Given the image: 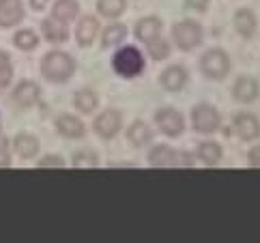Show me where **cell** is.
Returning a JSON list of instances; mask_svg holds the SVG:
<instances>
[{
    "label": "cell",
    "mask_w": 260,
    "mask_h": 243,
    "mask_svg": "<svg viewBox=\"0 0 260 243\" xmlns=\"http://www.w3.org/2000/svg\"><path fill=\"white\" fill-rule=\"evenodd\" d=\"M112 65H114V71L118 73V76L136 78L144 71V56L140 54L138 48H134V45H127V48L116 52Z\"/></svg>",
    "instance_id": "7a4b0ae2"
},
{
    "label": "cell",
    "mask_w": 260,
    "mask_h": 243,
    "mask_svg": "<svg viewBox=\"0 0 260 243\" xmlns=\"http://www.w3.org/2000/svg\"><path fill=\"white\" fill-rule=\"evenodd\" d=\"M200 67H202V71H204V76H207V78L221 80V78H226L228 71H230V58H228L226 52L211 50V52H207L202 56Z\"/></svg>",
    "instance_id": "277c9868"
},
{
    "label": "cell",
    "mask_w": 260,
    "mask_h": 243,
    "mask_svg": "<svg viewBox=\"0 0 260 243\" xmlns=\"http://www.w3.org/2000/svg\"><path fill=\"white\" fill-rule=\"evenodd\" d=\"M78 11H80V7H78L76 0H58V3L54 5L52 15L56 17V20H60V22L67 24V22H71V20H76Z\"/></svg>",
    "instance_id": "ffe728a7"
},
{
    "label": "cell",
    "mask_w": 260,
    "mask_h": 243,
    "mask_svg": "<svg viewBox=\"0 0 260 243\" xmlns=\"http://www.w3.org/2000/svg\"><path fill=\"white\" fill-rule=\"evenodd\" d=\"M13 78V67H11V58L5 54V52H0V88H5L9 82H11Z\"/></svg>",
    "instance_id": "83f0119b"
},
{
    "label": "cell",
    "mask_w": 260,
    "mask_h": 243,
    "mask_svg": "<svg viewBox=\"0 0 260 243\" xmlns=\"http://www.w3.org/2000/svg\"><path fill=\"white\" fill-rule=\"evenodd\" d=\"M97 31H99V24L95 17H82L80 24H78V31H76V37H78V41L80 45H90L92 41H95V37H97Z\"/></svg>",
    "instance_id": "e0dca14e"
},
{
    "label": "cell",
    "mask_w": 260,
    "mask_h": 243,
    "mask_svg": "<svg viewBox=\"0 0 260 243\" xmlns=\"http://www.w3.org/2000/svg\"><path fill=\"white\" fill-rule=\"evenodd\" d=\"M136 37L144 43L161 37V22L157 20V17H144V20L136 24Z\"/></svg>",
    "instance_id": "5bb4252c"
},
{
    "label": "cell",
    "mask_w": 260,
    "mask_h": 243,
    "mask_svg": "<svg viewBox=\"0 0 260 243\" xmlns=\"http://www.w3.org/2000/svg\"><path fill=\"white\" fill-rule=\"evenodd\" d=\"M30 5H32V9H37V11H41V9L48 5V0H30Z\"/></svg>",
    "instance_id": "836d02e7"
},
{
    "label": "cell",
    "mask_w": 260,
    "mask_h": 243,
    "mask_svg": "<svg viewBox=\"0 0 260 243\" xmlns=\"http://www.w3.org/2000/svg\"><path fill=\"white\" fill-rule=\"evenodd\" d=\"M13 101L20 108H30L39 101V86L35 82H22L20 86L13 90Z\"/></svg>",
    "instance_id": "7c38bea8"
},
{
    "label": "cell",
    "mask_w": 260,
    "mask_h": 243,
    "mask_svg": "<svg viewBox=\"0 0 260 243\" xmlns=\"http://www.w3.org/2000/svg\"><path fill=\"white\" fill-rule=\"evenodd\" d=\"M155 120H157V127L170 138H179V134H183V129H185V120L181 116V112H176L174 108L159 110L155 114Z\"/></svg>",
    "instance_id": "8992f818"
},
{
    "label": "cell",
    "mask_w": 260,
    "mask_h": 243,
    "mask_svg": "<svg viewBox=\"0 0 260 243\" xmlns=\"http://www.w3.org/2000/svg\"><path fill=\"white\" fill-rule=\"evenodd\" d=\"M73 104H76V108L80 112H86V114H88V112H92L97 108L99 101H97V95L92 90H80L76 95V99H73Z\"/></svg>",
    "instance_id": "603a6c76"
},
{
    "label": "cell",
    "mask_w": 260,
    "mask_h": 243,
    "mask_svg": "<svg viewBox=\"0 0 260 243\" xmlns=\"http://www.w3.org/2000/svg\"><path fill=\"white\" fill-rule=\"evenodd\" d=\"M185 3H187V7L193 9V11H207L211 0H185Z\"/></svg>",
    "instance_id": "f546056e"
},
{
    "label": "cell",
    "mask_w": 260,
    "mask_h": 243,
    "mask_svg": "<svg viewBox=\"0 0 260 243\" xmlns=\"http://www.w3.org/2000/svg\"><path fill=\"white\" fill-rule=\"evenodd\" d=\"M56 129L64 138H82L84 136V125L82 120L71 116V114H62L56 118Z\"/></svg>",
    "instance_id": "9a60e30c"
},
{
    "label": "cell",
    "mask_w": 260,
    "mask_h": 243,
    "mask_svg": "<svg viewBox=\"0 0 260 243\" xmlns=\"http://www.w3.org/2000/svg\"><path fill=\"white\" fill-rule=\"evenodd\" d=\"M9 164H11V157H9V148H7V144L0 142V168H5V166H9Z\"/></svg>",
    "instance_id": "1f68e13d"
},
{
    "label": "cell",
    "mask_w": 260,
    "mask_h": 243,
    "mask_svg": "<svg viewBox=\"0 0 260 243\" xmlns=\"http://www.w3.org/2000/svg\"><path fill=\"white\" fill-rule=\"evenodd\" d=\"M39 151V142H37V138L28 136V134H22L15 138V153L24 157V160H30V157L37 155Z\"/></svg>",
    "instance_id": "44dd1931"
},
{
    "label": "cell",
    "mask_w": 260,
    "mask_h": 243,
    "mask_svg": "<svg viewBox=\"0 0 260 243\" xmlns=\"http://www.w3.org/2000/svg\"><path fill=\"white\" fill-rule=\"evenodd\" d=\"M120 129V114L116 110H106L104 114H99V118L95 120V132L101 138H114Z\"/></svg>",
    "instance_id": "52a82bcc"
},
{
    "label": "cell",
    "mask_w": 260,
    "mask_h": 243,
    "mask_svg": "<svg viewBox=\"0 0 260 243\" xmlns=\"http://www.w3.org/2000/svg\"><path fill=\"white\" fill-rule=\"evenodd\" d=\"M258 93L260 88L254 78H239L235 82V88H232V95H235L239 104H252V101H256Z\"/></svg>",
    "instance_id": "9c48e42d"
},
{
    "label": "cell",
    "mask_w": 260,
    "mask_h": 243,
    "mask_svg": "<svg viewBox=\"0 0 260 243\" xmlns=\"http://www.w3.org/2000/svg\"><path fill=\"white\" fill-rule=\"evenodd\" d=\"M22 17V0H0V26H15Z\"/></svg>",
    "instance_id": "8fae6325"
},
{
    "label": "cell",
    "mask_w": 260,
    "mask_h": 243,
    "mask_svg": "<svg viewBox=\"0 0 260 243\" xmlns=\"http://www.w3.org/2000/svg\"><path fill=\"white\" fill-rule=\"evenodd\" d=\"M249 164L256 166V168H260V146H256V148H252V151H249Z\"/></svg>",
    "instance_id": "d6a6232c"
},
{
    "label": "cell",
    "mask_w": 260,
    "mask_h": 243,
    "mask_svg": "<svg viewBox=\"0 0 260 243\" xmlns=\"http://www.w3.org/2000/svg\"><path fill=\"white\" fill-rule=\"evenodd\" d=\"M148 164L155 168H174L181 164V157L170 146H155L148 155Z\"/></svg>",
    "instance_id": "30bf717a"
},
{
    "label": "cell",
    "mask_w": 260,
    "mask_h": 243,
    "mask_svg": "<svg viewBox=\"0 0 260 243\" xmlns=\"http://www.w3.org/2000/svg\"><path fill=\"white\" fill-rule=\"evenodd\" d=\"M235 132L241 140H254L260 136V123L254 114H245V112H241V114L235 116Z\"/></svg>",
    "instance_id": "ba28073f"
},
{
    "label": "cell",
    "mask_w": 260,
    "mask_h": 243,
    "mask_svg": "<svg viewBox=\"0 0 260 243\" xmlns=\"http://www.w3.org/2000/svg\"><path fill=\"white\" fill-rule=\"evenodd\" d=\"M41 168H48V166H56V168H62L64 162L60 160V157H43V160L39 162Z\"/></svg>",
    "instance_id": "4dcf8cb0"
},
{
    "label": "cell",
    "mask_w": 260,
    "mask_h": 243,
    "mask_svg": "<svg viewBox=\"0 0 260 243\" xmlns=\"http://www.w3.org/2000/svg\"><path fill=\"white\" fill-rule=\"evenodd\" d=\"M148 50H151V56L155 60H164V58H168L170 56V45H168V41H164L161 37L148 41Z\"/></svg>",
    "instance_id": "484cf974"
},
{
    "label": "cell",
    "mask_w": 260,
    "mask_h": 243,
    "mask_svg": "<svg viewBox=\"0 0 260 243\" xmlns=\"http://www.w3.org/2000/svg\"><path fill=\"white\" fill-rule=\"evenodd\" d=\"M172 37H174V43L179 45L181 50L189 52L196 48V45H200V41H202V26L191 20H185L172 28Z\"/></svg>",
    "instance_id": "3957f363"
},
{
    "label": "cell",
    "mask_w": 260,
    "mask_h": 243,
    "mask_svg": "<svg viewBox=\"0 0 260 243\" xmlns=\"http://www.w3.org/2000/svg\"><path fill=\"white\" fill-rule=\"evenodd\" d=\"M97 164H99L97 157L92 153H88V151H82V153H78L76 157H73V166H76V168H92Z\"/></svg>",
    "instance_id": "f1b7e54d"
},
{
    "label": "cell",
    "mask_w": 260,
    "mask_h": 243,
    "mask_svg": "<svg viewBox=\"0 0 260 243\" xmlns=\"http://www.w3.org/2000/svg\"><path fill=\"white\" fill-rule=\"evenodd\" d=\"M235 28L241 37H252L256 33V17L252 11H247V9H241L237 11L235 15Z\"/></svg>",
    "instance_id": "d6986e66"
},
{
    "label": "cell",
    "mask_w": 260,
    "mask_h": 243,
    "mask_svg": "<svg viewBox=\"0 0 260 243\" xmlns=\"http://www.w3.org/2000/svg\"><path fill=\"white\" fill-rule=\"evenodd\" d=\"M159 80H161V86L166 90L176 93V90H181L185 84H187V71H185L183 67H168L161 73Z\"/></svg>",
    "instance_id": "4fadbf2b"
},
{
    "label": "cell",
    "mask_w": 260,
    "mask_h": 243,
    "mask_svg": "<svg viewBox=\"0 0 260 243\" xmlns=\"http://www.w3.org/2000/svg\"><path fill=\"white\" fill-rule=\"evenodd\" d=\"M219 112L209 106V104H200L191 110V125L196 132L200 134H211L215 132V129L219 127Z\"/></svg>",
    "instance_id": "5b68a950"
},
{
    "label": "cell",
    "mask_w": 260,
    "mask_h": 243,
    "mask_svg": "<svg viewBox=\"0 0 260 243\" xmlns=\"http://www.w3.org/2000/svg\"><path fill=\"white\" fill-rule=\"evenodd\" d=\"M37 43H39V39H37V35L32 31H20L15 35V45L20 50H35L37 48Z\"/></svg>",
    "instance_id": "4316f807"
},
{
    "label": "cell",
    "mask_w": 260,
    "mask_h": 243,
    "mask_svg": "<svg viewBox=\"0 0 260 243\" xmlns=\"http://www.w3.org/2000/svg\"><path fill=\"white\" fill-rule=\"evenodd\" d=\"M127 138H129V142H132L134 146H144V144H148L153 140V132H151V127H148L146 123L136 120V123L129 127Z\"/></svg>",
    "instance_id": "ac0fdd59"
},
{
    "label": "cell",
    "mask_w": 260,
    "mask_h": 243,
    "mask_svg": "<svg viewBox=\"0 0 260 243\" xmlns=\"http://www.w3.org/2000/svg\"><path fill=\"white\" fill-rule=\"evenodd\" d=\"M125 37H127V26H123V24H114V26L106 28V33H104V48H112V45L123 41Z\"/></svg>",
    "instance_id": "cb8c5ba5"
},
{
    "label": "cell",
    "mask_w": 260,
    "mask_h": 243,
    "mask_svg": "<svg viewBox=\"0 0 260 243\" xmlns=\"http://www.w3.org/2000/svg\"><path fill=\"white\" fill-rule=\"evenodd\" d=\"M41 71L50 82H64L73 76V71H76V60L64 52H52L43 58Z\"/></svg>",
    "instance_id": "6da1fadb"
},
{
    "label": "cell",
    "mask_w": 260,
    "mask_h": 243,
    "mask_svg": "<svg viewBox=\"0 0 260 243\" xmlns=\"http://www.w3.org/2000/svg\"><path fill=\"white\" fill-rule=\"evenodd\" d=\"M198 157L207 166H217L221 162V146L215 142H204L198 148Z\"/></svg>",
    "instance_id": "7402d4cb"
},
{
    "label": "cell",
    "mask_w": 260,
    "mask_h": 243,
    "mask_svg": "<svg viewBox=\"0 0 260 243\" xmlns=\"http://www.w3.org/2000/svg\"><path fill=\"white\" fill-rule=\"evenodd\" d=\"M43 35H45V39L52 43H62V41H67L69 31H67V26H64V22L56 20V17H50V20L43 22Z\"/></svg>",
    "instance_id": "2e32d148"
},
{
    "label": "cell",
    "mask_w": 260,
    "mask_h": 243,
    "mask_svg": "<svg viewBox=\"0 0 260 243\" xmlns=\"http://www.w3.org/2000/svg\"><path fill=\"white\" fill-rule=\"evenodd\" d=\"M99 13L106 17H118L125 11V0H99Z\"/></svg>",
    "instance_id": "d4e9b609"
}]
</instances>
